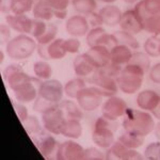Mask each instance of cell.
<instances>
[{"label":"cell","instance_id":"5b68a950","mask_svg":"<svg viewBox=\"0 0 160 160\" xmlns=\"http://www.w3.org/2000/svg\"><path fill=\"white\" fill-rule=\"evenodd\" d=\"M66 121H68V118L59 105L52 106L42 114V124L44 129L55 136L62 135Z\"/></svg>","mask_w":160,"mask_h":160},{"label":"cell","instance_id":"8d00e7d4","mask_svg":"<svg viewBox=\"0 0 160 160\" xmlns=\"http://www.w3.org/2000/svg\"><path fill=\"white\" fill-rule=\"evenodd\" d=\"M57 34H58V27L55 24H48L47 29L42 37L38 38L37 42L38 44H42V45H48L56 40Z\"/></svg>","mask_w":160,"mask_h":160},{"label":"cell","instance_id":"cb8c5ba5","mask_svg":"<svg viewBox=\"0 0 160 160\" xmlns=\"http://www.w3.org/2000/svg\"><path fill=\"white\" fill-rule=\"evenodd\" d=\"M144 139L145 137L140 136L138 133H133L130 131H124V132L118 137V140L120 142H122L125 146H127L128 148H132L137 149L139 148H141L144 143Z\"/></svg>","mask_w":160,"mask_h":160},{"label":"cell","instance_id":"e0dca14e","mask_svg":"<svg viewBox=\"0 0 160 160\" xmlns=\"http://www.w3.org/2000/svg\"><path fill=\"white\" fill-rule=\"evenodd\" d=\"M73 68L74 72L77 77L80 78H92L94 74L96 73L97 68L91 63L89 58L87 57L86 52L80 53V55L76 56L73 61Z\"/></svg>","mask_w":160,"mask_h":160},{"label":"cell","instance_id":"8992f818","mask_svg":"<svg viewBox=\"0 0 160 160\" xmlns=\"http://www.w3.org/2000/svg\"><path fill=\"white\" fill-rule=\"evenodd\" d=\"M43 80L38 77L29 76L27 79L22 81L17 86L11 89L14 93L15 99L22 104H30L33 102L38 96V90Z\"/></svg>","mask_w":160,"mask_h":160},{"label":"cell","instance_id":"2e32d148","mask_svg":"<svg viewBox=\"0 0 160 160\" xmlns=\"http://www.w3.org/2000/svg\"><path fill=\"white\" fill-rule=\"evenodd\" d=\"M7 24L10 28L19 34H31L33 26V19L29 18L26 14H8L6 16Z\"/></svg>","mask_w":160,"mask_h":160},{"label":"cell","instance_id":"db71d44e","mask_svg":"<svg viewBox=\"0 0 160 160\" xmlns=\"http://www.w3.org/2000/svg\"><path fill=\"white\" fill-rule=\"evenodd\" d=\"M55 17L58 19H65L68 17V11H58L55 12Z\"/></svg>","mask_w":160,"mask_h":160},{"label":"cell","instance_id":"9f6ffc18","mask_svg":"<svg viewBox=\"0 0 160 160\" xmlns=\"http://www.w3.org/2000/svg\"><path fill=\"white\" fill-rule=\"evenodd\" d=\"M154 135L155 137L157 138V140L160 141V121L156 123V125H155V128H154Z\"/></svg>","mask_w":160,"mask_h":160},{"label":"cell","instance_id":"d590c367","mask_svg":"<svg viewBox=\"0 0 160 160\" xmlns=\"http://www.w3.org/2000/svg\"><path fill=\"white\" fill-rule=\"evenodd\" d=\"M105 33H106V30L102 27L92 28L87 34V44L89 45V47H93V46L98 45L100 40H102V37L105 35Z\"/></svg>","mask_w":160,"mask_h":160},{"label":"cell","instance_id":"ffe728a7","mask_svg":"<svg viewBox=\"0 0 160 160\" xmlns=\"http://www.w3.org/2000/svg\"><path fill=\"white\" fill-rule=\"evenodd\" d=\"M133 51L128 46L118 44L110 50V60L112 63L121 66H125L131 60Z\"/></svg>","mask_w":160,"mask_h":160},{"label":"cell","instance_id":"52a82bcc","mask_svg":"<svg viewBox=\"0 0 160 160\" xmlns=\"http://www.w3.org/2000/svg\"><path fill=\"white\" fill-rule=\"evenodd\" d=\"M64 86L58 79L43 80L38 90V95L51 104L59 105L63 99Z\"/></svg>","mask_w":160,"mask_h":160},{"label":"cell","instance_id":"9c48e42d","mask_svg":"<svg viewBox=\"0 0 160 160\" xmlns=\"http://www.w3.org/2000/svg\"><path fill=\"white\" fill-rule=\"evenodd\" d=\"M128 107L126 102L121 97L113 95L108 97L107 100L102 104V115L109 120L118 121V118H123L125 115Z\"/></svg>","mask_w":160,"mask_h":160},{"label":"cell","instance_id":"44dd1931","mask_svg":"<svg viewBox=\"0 0 160 160\" xmlns=\"http://www.w3.org/2000/svg\"><path fill=\"white\" fill-rule=\"evenodd\" d=\"M98 13L102 16L104 25L108 26V27H114V26L120 24L123 15V12L121 11L120 8L113 6V4L105 6L99 10Z\"/></svg>","mask_w":160,"mask_h":160},{"label":"cell","instance_id":"d6986e66","mask_svg":"<svg viewBox=\"0 0 160 160\" xmlns=\"http://www.w3.org/2000/svg\"><path fill=\"white\" fill-rule=\"evenodd\" d=\"M160 100V95L154 90H143L137 96V105L139 109L152 112L157 107Z\"/></svg>","mask_w":160,"mask_h":160},{"label":"cell","instance_id":"7402d4cb","mask_svg":"<svg viewBox=\"0 0 160 160\" xmlns=\"http://www.w3.org/2000/svg\"><path fill=\"white\" fill-rule=\"evenodd\" d=\"M32 13L35 19L44 20V22H48L52 19V17H55V11L46 0H38L34 3Z\"/></svg>","mask_w":160,"mask_h":160},{"label":"cell","instance_id":"f546056e","mask_svg":"<svg viewBox=\"0 0 160 160\" xmlns=\"http://www.w3.org/2000/svg\"><path fill=\"white\" fill-rule=\"evenodd\" d=\"M33 72L35 77L40 78L41 80H48L52 76V68L47 61H38L33 64Z\"/></svg>","mask_w":160,"mask_h":160},{"label":"cell","instance_id":"94428289","mask_svg":"<svg viewBox=\"0 0 160 160\" xmlns=\"http://www.w3.org/2000/svg\"><path fill=\"white\" fill-rule=\"evenodd\" d=\"M37 1H38V0H37Z\"/></svg>","mask_w":160,"mask_h":160},{"label":"cell","instance_id":"83f0119b","mask_svg":"<svg viewBox=\"0 0 160 160\" xmlns=\"http://www.w3.org/2000/svg\"><path fill=\"white\" fill-rule=\"evenodd\" d=\"M72 6L78 14L87 15L96 11V0H72Z\"/></svg>","mask_w":160,"mask_h":160},{"label":"cell","instance_id":"6da1fadb","mask_svg":"<svg viewBox=\"0 0 160 160\" xmlns=\"http://www.w3.org/2000/svg\"><path fill=\"white\" fill-rule=\"evenodd\" d=\"M155 125L156 123L152 113H149L148 111L132 109V108L127 109L122 123L124 130L138 133L143 137L153 132Z\"/></svg>","mask_w":160,"mask_h":160},{"label":"cell","instance_id":"ab89813d","mask_svg":"<svg viewBox=\"0 0 160 160\" xmlns=\"http://www.w3.org/2000/svg\"><path fill=\"white\" fill-rule=\"evenodd\" d=\"M47 27L48 24H46L44 20L33 18V26H32V30H31V35L35 40H38V38H41L44 34V32L47 29Z\"/></svg>","mask_w":160,"mask_h":160},{"label":"cell","instance_id":"277c9868","mask_svg":"<svg viewBox=\"0 0 160 160\" xmlns=\"http://www.w3.org/2000/svg\"><path fill=\"white\" fill-rule=\"evenodd\" d=\"M118 121H112L105 117L96 120L92 131V141L100 148L108 149L115 142L114 133L118 130Z\"/></svg>","mask_w":160,"mask_h":160},{"label":"cell","instance_id":"7a4b0ae2","mask_svg":"<svg viewBox=\"0 0 160 160\" xmlns=\"http://www.w3.org/2000/svg\"><path fill=\"white\" fill-rule=\"evenodd\" d=\"M146 72L136 64L128 63L123 66L121 75L118 77V89L128 95L136 94L143 84V79Z\"/></svg>","mask_w":160,"mask_h":160},{"label":"cell","instance_id":"30bf717a","mask_svg":"<svg viewBox=\"0 0 160 160\" xmlns=\"http://www.w3.org/2000/svg\"><path fill=\"white\" fill-rule=\"evenodd\" d=\"M106 159L114 160H141L144 156L137 149L128 148L122 142L115 141L106 152Z\"/></svg>","mask_w":160,"mask_h":160},{"label":"cell","instance_id":"60d3db41","mask_svg":"<svg viewBox=\"0 0 160 160\" xmlns=\"http://www.w3.org/2000/svg\"><path fill=\"white\" fill-rule=\"evenodd\" d=\"M84 159L89 160H102L106 159V153L100 149L98 146H92V148H86Z\"/></svg>","mask_w":160,"mask_h":160},{"label":"cell","instance_id":"6f0895ef","mask_svg":"<svg viewBox=\"0 0 160 160\" xmlns=\"http://www.w3.org/2000/svg\"><path fill=\"white\" fill-rule=\"evenodd\" d=\"M99 1L104 2V3H107V4H113L117 0H99Z\"/></svg>","mask_w":160,"mask_h":160},{"label":"cell","instance_id":"4316f807","mask_svg":"<svg viewBox=\"0 0 160 160\" xmlns=\"http://www.w3.org/2000/svg\"><path fill=\"white\" fill-rule=\"evenodd\" d=\"M62 136L73 140L79 139L82 136V125L80 121L76 118H68Z\"/></svg>","mask_w":160,"mask_h":160},{"label":"cell","instance_id":"484cf974","mask_svg":"<svg viewBox=\"0 0 160 160\" xmlns=\"http://www.w3.org/2000/svg\"><path fill=\"white\" fill-rule=\"evenodd\" d=\"M47 52L50 60H61L66 56L68 51L64 46V38H56L47 45Z\"/></svg>","mask_w":160,"mask_h":160},{"label":"cell","instance_id":"3957f363","mask_svg":"<svg viewBox=\"0 0 160 160\" xmlns=\"http://www.w3.org/2000/svg\"><path fill=\"white\" fill-rule=\"evenodd\" d=\"M37 49V40L28 34H18L11 38L6 45L7 55L15 61H22L30 58Z\"/></svg>","mask_w":160,"mask_h":160},{"label":"cell","instance_id":"680465c9","mask_svg":"<svg viewBox=\"0 0 160 160\" xmlns=\"http://www.w3.org/2000/svg\"><path fill=\"white\" fill-rule=\"evenodd\" d=\"M138 1H140V0H124V2H126V3L128 4H133V3H137Z\"/></svg>","mask_w":160,"mask_h":160},{"label":"cell","instance_id":"d6a6232c","mask_svg":"<svg viewBox=\"0 0 160 160\" xmlns=\"http://www.w3.org/2000/svg\"><path fill=\"white\" fill-rule=\"evenodd\" d=\"M129 63L136 64V65L140 66L145 72H148L151 69V57H149L145 51H136L132 53L131 60Z\"/></svg>","mask_w":160,"mask_h":160},{"label":"cell","instance_id":"ac0fdd59","mask_svg":"<svg viewBox=\"0 0 160 160\" xmlns=\"http://www.w3.org/2000/svg\"><path fill=\"white\" fill-rule=\"evenodd\" d=\"M86 55L89 58V60L91 61V63L97 69L102 68L111 62L110 49L102 45H96L90 47V49L87 51Z\"/></svg>","mask_w":160,"mask_h":160},{"label":"cell","instance_id":"8fae6325","mask_svg":"<svg viewBox=\"0 0 160 160\" xmlns=\"http://www.w3.org/2000/svg\"><path fill=\"white\" fill-rule=\"evenodd\" d=\"M91 79L93 82V86L98 90L100 94L104 97H107L108 98V97H111L113 95H117L118 92L120 91L118 80L113 78V77L100 74L98 69H97L96 73L94 74V76Z\"/></svg>","mask_w":160,"mask_h":160},{"label":"cell","instance_id":"7dc6e473","mask_svg":"<svg viewBox=\"0 0 160 160\" xmlns=\"http://www.w3.org/2000/svg\"><path fill=\"white\" fill-rule=\"evenodd\" d=\"M87 19H88V22H89L90 27L92 28H97V27H102L104 25V22H102V18L100 16V14L98 12H93L91 14L87 15Z\"/></svg>","mask_w":160,"mask_h":160},{"label":"cell","instance_id":"4fadbf2b","mask_svg":"<svg viewBox=\"0 0 160 160\" xmlns=\"http://www.w3.org/2000/svg\"><path fill=\"white\" fill-rule=\"evenodd\" d=\"M35 146L38 148L41 155L46 159H57V154L60 146V143L51 135L40 133L35 137Z\"/></svg>","mask_w":160,"mask_h":160},{"label":"cell","instance_id":"681fc988","mask_svg":"<svg viewBox=\"0 0 160 160\" xmlns=\"http://www.w3.org/2000/svg\"><path fill=\"white\" fill-rule=\"evenodd\" d=\"M10 40H11V28L8 24H1V44L7 45Z\"/></svg>","mask_w":160,"mask_h":160},{"label":"cell","instance_id":"d4e9b609","mask_svg":"<svg viewBox=\"0 0 160 160\" xmlns=\"http://www.w3.org/2000/svg\"><path fill=\"white\" fill-rule=\"evenodd\" d=\"M59 106L64 111L68 118H76L79 121L83 118V110L78 105V102H75L73 100H64L61 102Z\"/></svg>","mask_w":160,"mask_h":160},{"label":"cell","instance_id":"c3c4849f","mask_svg":"<svg viewBox=\"0 0 160 160\" xmlns=\"http://www.w3.org/2000/svg\"><path fill=\"white\" fill-rule=\"evenodd\" d=\"M149 79L154 83L160 84V62L154 64L149 69Z\"/></svg>","mask_w":160,"mask_h":160},{"label":"cell","instance_id":"7c38bea8","mask_svg":"<svg viewBox=\"0 0 160 160\" xmlns=\"http://www.w3.org/2000/svg\"><path fill=\"white\" fill-rule=\"evenodd\" d=\"M86 148L81 146V144L77 143L73 139L64 141L60 143L57 154L58 160H84Z\"/></svg>","mask_w":160,"mask_h":160},{"label":"cell","instance_id":"ee69618b","mask_svg":"<svg viewBox=\"0 0 160 160\" xmlns=\"http://www.w3.org/2000/svg\"><path fill=\"white\" fill-rule=\"evenodd\" d=\"M64 46L68 53H78V51L81 47V42L78 40V38H69L64 40Z\"/></svg>","mask_w":160,"mask_h":160},{"label":"cell","instance_id":"bcb514c9","mask_svg":"<svg viewBox=\"0 0 160 160\" xmlns=\"http://www.w3.org/2000/svg\"><path fill=\"white\" fill-rule=\"evenodd\" d=\"M46 1L55 12L68 11L69 4L72 3V0H46Z\"/></svg>","mask_w":160,"mask_h":160},{"label":"cell","instance_id":"ba28073f","mask_svg":"<svg viewBox=\"0 0 160 160\" xmlns=\"http://www.w3.org/2000/svg\"><path fill=\"white\" fill-rule=\"evenodd\" d=\"M102 95L94 86L86 87L78 93L77 102L83 111H94L102 104Z\"/></svg>","mask_w":160,"mask_h":160},{"label":"cell","instance_id":"1f68e13d","mask_svg":"<svg viewBox=\"0 0 160 160\" xmlns=\"http://www.w3.org/2000/svg\"><path fill=\"white\" fill-rule=\"evenodd\" d=\"M145 51L151 58L160 57V38L157 35H152L144 42L143 45Z\"/></svg>","mask_w":160,"mask_h":160},{"label":"cell","instance_id":"9a60e30c","mask_svg":"<svg viewBox=\"0 0 160 160\" xmlns=\"http://www.w3.org/2000/svg\"><path fill=\"white\" fill-rule=\"evenodd\" d=\"M65 30L71 37L81 38L88 34L90 31V25L84 15H73L66 20Z\"/></svg>","mask_w":160,"mask_h":160},{"label":"cell","instance_id":"836d02e7","mask_svg":"<svg viewBox=\"0 0 160 160\" xmlns=\"http://www.w3.org/2000/svg\"><path fill=\"white\" fill-rule=\"evenodd\" d=\"M34 0H14L12 8V14H27L31 12L34 7Z\"/></svg>","mask_w":160,"mask_h":160},{"label":"cell","instance_id":"4dcf8cb0","mask_svg":"<svg viewBox=\"0 0 160 160\" xmlns=\"http://www.w3.org/2000/svg\"><path fill=\"white\" fill-rule=\"evenodd\" d=\"M22 125H24V128L28 132V135L30 137H32V138L33 137H37L40 135V133L43 132L44 127L41 125L38 118L33 117V115H29V118L22 122Z\"/></svg>","mask_w":160,"mask_h":160},{"label":"cell","instance_id":"f1b7e54d","mask_svg":"<svg viewBox=\"0 0 160 160\" xmlns=\"http://www.w3.org/2000/svg\"><path fill=\"white\" fill-rule=\"evenodd\" d=\"M113 34H114L115 38H117L118 44H123V45L128 46L132 50H138L139 47H140V44H139L138 40L136 38L135 35L127 32V31H124V30L115 31Z\"/></svg>","mask_w":160,"mask_h":160},{"label":"cell","instance_id":"91938a15","mask_svg":"<svg viewBox=\"0 0 160 160\" xmlns=\"http://www.w3.org/2000/svg\"><path fill=\"white\" fill-rule=\"evenodd\" d=\"M4 60V53H3V51H1V62H3Z\"/></svg>","mask_w":160,"mask_h":160},{"label":"cell","instance_id":"816d5d0a","mask_svg":"<svg viewBox=\"0 0 160 160\" xmlns=\"http://www.w3.org/2000/svg\"><path fill=\"white\" fill-rule=\"evenodd\" d=\"M13 2H14V0H0V10H1V13L8 14V13L12 12Z\"/></svg>","mask_w":160,"mask_h":160},{"label":"cell","instance_id":"5bb4252c","mask_svg":"<svg viewBox=\"0 0 160 160\" xmlns=\"http://www.w3.org/2000/svg\"><path fill=\"white\" fill-rule=\"evenodd\" d=\"M118 25L121 27V30L127 31L133 35L144 30V20L137 14L133 9L126 10L125 12H123L122 18Z\"/></svg>","mask_w":160,"mask_h":160},{"label":"cell","instance_id":"f6af8a7d","mask_svg":"<svg viewBox=\"0 0 160 160\" xmlns=\"http://www.w3.org/2000/svg\"><path fill=\"white\" fill-rule=\"evenodd\" d=\"M146 13L151 15H160V0H144Z\"/></svg>","mask_w":160,"mask_h":160},{"label":"cell","instance_id":"b9f144b4","mask_svg":"<svg viewBox=\"0 0 160 160\" xmlns=\"http://www.w3.org/2000/svg\"><path fill=\"white\" fill-rule=\"evenodd\" d=\"M12 100V105H13V108H14L15 112H16L17 117L20 120V122H24V121L27 120L29 118V114H28V109L27 107L25 106V104L22 102H18V100Z\"/></svg>","mask_w":160,"mask_h":160},{"label":"cell","instance_id":"f35d334b","mask_svg":"<svg viewBox=\"0 0 160 160\" xmlns=\"http://www.w3.org/2000/svg\"><path fill=\"white\" fill-rule=\"evenodd\" d=\"M123 68L121 65H118V64H114L112 62L108 63L107 65L104 66L102 68H99L98 72L100 74L107 75V76L113 77V78L118 79V77L121 75V72H122Z\"/></svg>","mask_w":160,"mask_h":160},{"label":"cell","instance_id":"74e56055","mask_svg":"<svg viewBox=\"0 0 160 160\" xmlns=\"http://www.w3.org/2000/svg\"><path fill=\"white\" fill-rule=\"evenodd\" d=\"M144 159L160 160V141L152 142L144 149Z\"/></svg>","mask_w":160,"mask_h":160},{"label":"cell","instance_id":"11a10c76","mask_svg":"<svg viewBox=\"0 0 160 160\" xmlns=\"http://www.w3.org/2000/svg\"><path fill=\"white\" fill-rule=\"evenodd\" d=\"M152 114H153V117L155 118H157V120H159L160 121V100H159V102H158V105H157V107L155 108V109L152 111Z\"/></svg>","mask_w":160,"mask_h":160},{"label":"cell","instance_id":"f907efd6","mask_svg":"<svg viewBox=\"0 0 160 160\" xmlns=\"http://www.w3.org/2000/svg\"><path fill=\"white\" fill-rule=\"evenodd\" d=\"M133 10H135L137 14H138L143 20H145L148 17V13H146V10H145V6H144V0H140V1L137 2L135 4Z\"/></svg>","mask_w":160,"mask_h":160},{"label":"cell","instance_id":"603a6c76","mask_svg":"<svg viewBox=\"0 0 160 160\" xmlns=\"http://www.w3.org/2000/svg\"><path fill=\"white\" fill-rule=\"evenodd\" d=\"M86 87V80L83 78H80V77H76V78L71 79L64 84V93L68 98L76 99L77 96H78V93Z\"/></svg>","mask_w":160,"mask_h":160},{"label":"cell","instance_id":"e575fe53","mask_svg":"<svg viewBox=\"0 0 160 160\" xmlns=\"http://www.w3.org/2000/svg\"><path fill=\"white\" fill-rule=\"evenodd\" d=\"M144 30L152 35H160V15H151L144 20Z\"/></svg>","mask_w":160,"mask_h":160},{"label":"cell","instance_id":"7bdbcfd3","mask_svg":"<svg viewBox=\"0 0 160 160\" xmlns=\"http://www.w3.org/2000/svg\"><path fill=\"white\" fill-rule=\"evenodd\" d=\"M52 106H55V104H51L48 100L44 99L43 97H41L40 95H38V98L33 102V110L43 114L44 112H46V111L52 107Z\"/></svg>","mask_w":160,"mask_h":160},{"label":"cell","instance_id":"f5cc1de1","mask_svg":"<svg viewBox=\"0 0 160 160\" xmlns=\"http://www.w3.org/2000/svg\"><path fill=\"white\" fill-rule=\"evenodd\" d=\"M38 53L43 60L47 61V60H50L49 59V56H48V52H47V45H42V44H38Z\"/></svg>","mask_w":160,"mask_h":160}]
</instances>
